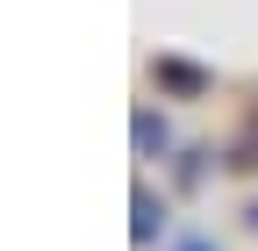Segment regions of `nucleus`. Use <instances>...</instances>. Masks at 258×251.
<instances>
[{
    "label": "nucleus",
    "instance_id": "nucleus-1",
    "mask_svg": "<svg viewBox=\"0 0 258 251\" xmlns=\"http://www.w3.org/2000/svg\"><path fill=\"white\" fill-rule=\"evenodd\" d=\"M194 251H201V244H194Z\"/></svg>",
    "mask_w": 258,
    "mask_h": 251
}]
</instances>
